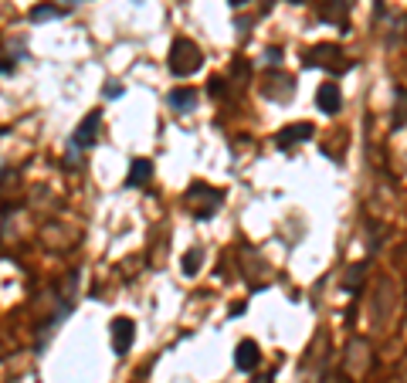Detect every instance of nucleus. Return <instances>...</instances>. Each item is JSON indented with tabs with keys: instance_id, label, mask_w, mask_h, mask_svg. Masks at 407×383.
I'll return each instance as SVG.
<instances>
[{
	"instance_id": "obj_1",
	"label": "nucleus",
	"mask_w": 407,
	"mask_h": 383,
	"mask_svg": "<svg viewBox=\"0 0 407 383\" xmlns=\"http://www.w3.org/2000/svg\"><path fill=\"white\" fill-rule=\"evenodd\" d=\"M201 65H203V58H201V51H197V45H194V41L180 38V41L170 48V72H173L177 78L194 75Z\"/></svg>"
},
{
	"instance_id": "obj_2",
	"label": "nucleus",
	"mask_w": 407,
	"mask_h": 383,
	"mask_svg": "<svg viewBox=\"0 0 407 383\" xmlns=\"http://www.w3.org/2000/svg\"><path fill=\"white\" fill-rule=\"evenodd\" d=\"M99 126H102V109H92L72 133V150H92L99 139Z\"/></svg>"
},
{
	"instance_id": "obj_3",
	"label": "nucleus",
	"mask_w": 407,
	"mask_h": 383,
	"mask_svg": "<svg viewBox=\"0 0 407 383\" xmlns=\"http://www.w3.org/2000/svg\"><path fill=\"white\" fill-rule=\"evenodd\" d=\"M262 363V350H258V343L255 339H241L235 350V367L241 370V373H251V370Z\"/></svg>"
},
{
	"instance_id": "obj_4",
	"label": "nucleus",
	"mask_w": 407,
	"mask_h": 383,
	"mask_svg": "<svg viewBox=\"0 0 407 383\" xmlns=\"http://www.w3.org/2000/svg\"><path fill=\"white\" fill-rule=\"evenodd\" d=\"M133 339H136V326H133V319H116L112 322V350L129 353Z\"/></svg>"
},
{
	"instance_id": "obj_5",
	"label": "nucleus",
	"mask_w": 407,
	"mask_h": 383,
	"mask_svg": "<svg viewBox=\"0 0 407 383\" xmlns=\"http://www.w3.org/2000/svg\"><path fill=\"white\" fill-rule=\"evenodd\" d=\"M316 102H319V109H323L326 116H336V112H340V106H343L340 85H336V82H326V85H319V92H316Z\"/></svg>"
},
{
	"instance_id": "obj_6",
	"label": "nucleus",
	"mask_w": 407,
	"mask_h": 383,
	"mask_svg": "<svg viewBox=\"0 0 407 383\" xmlns=\"http://www.w3.org/2000/svg\"><path fill=\"white\" fill-rule=\"evenodd\" d=\"M316 129L309 123H296V126H285L282 133H279V146H296V143H306V139H313Z\"/></svg>"
},
{
	"instance_id": "obj_7",
	"label": "nucleus",
	"mask_w": 407,
	"mask_h": 383,
	"mask_svg": "<svg viewBox=\"0 0 407 383\" xmlns=\"http://www.w3.org/2000/svg\"><path fill=\"white\" fill-rule=\"evenodd\" d=\"M150 180H153V163H150V160H133L129 177H126V187H129V190H136V187L150 184Z\"/></svg>"
},
{
	"instance_id": "obj_8",
	"label": "nucleus",
	"mask_w": 407,
	"mask_h": 383,
	"mask_svg": "<svg viewBox=\"0 0 407 383\" xmlns=\"http://www.w3.org/2000/svg\"><path fill=\"white\" fill-rule=\"evenodd\" d=\"M167 102H170V109H177V112H190V109L197 106V92H194V89H173V92L167 95Z\"/></svg>"
},
{
	"instance_id": "obj_9",
	"label": "nucleus",
	"mask_w": 407,
	"mask_h": 383,
	"mask_svg": "<svg viewBox=\"0 0 407 383\" xmlns=\"http://www.w3.org/2000/svg\"><path fill=\"white\" fill-rule=\"evenodd\" d=\"M55 17H65L62 7H51V4H38L31 11V21L34 24H41V21H55Z\"/></svg>"
},
{
	"instance_id": "obj_10",
	"label": "nucleus",
	"mask_w": 407,
	"mask_h": 383,
	"mask_svg": "<svg viewBox=\"0 0 407 383\" xmlns=\"http://www.w3.org/2000/svg\"><path fill=\"white\" fill-rule=\"evenodd\" d=\"M201 261H203V251L201 248H190L187 255H184V275H197Z\"/></svg>"
},
{
	"instance_id": "obj_11",
	"label": "nucleus",
	"mask_w": 407,
	"mask_h": 383,
	"mask_svg": "<svg viewBox=\"0 0 407 383\" xmlns=\"http://www.w3.org/2000/svg\"><path fill=\"white\" fill-rule=\"evenodd\" d=\"M265 62H268V65H279V62H282V51H279V48H268V51H265Z\"/></svg>"
},
{
	"instance_id": "obj_12",
	"label": "nucleus",
	"mask_w": 407,
	"mask_h": 383,
	"mask_svg": "<svg viewBox=\"0 0 407 383\" xmlns=\"http://www.w3.org/2000/svg\"><path fill=\"white\" fill-rule=\"evenodd\" d=\"M360 272H363V268H353V275L346 278V289H350V292H357V285H360Z\"/></svg>"
},
{
	"instance_id": "obj_13",
	"label": "nucleus",
	"mask_w": 407,
	"mask_h": 383,
	"mask_svg": "<svg viewBox=\"0 0 407 383\" xmlns=\"http://www.w3.org/2000/svg\"><path fill=\"white\" fill-rule=\"evenodd\" d=\"M119 95H123L119 85H106V99H119Z\"/></svg>"
},
{
	"instance_id": "obj_14",
	"label": "nucleus",
	"mask_w": 407,
	"mask_h": 383,
	"mask_svg": "<svg viewBox=\"0 0 407 383\" xmlns=\"http://www.w3.org/2000/svg\"><path fill=\"white\" fill-rule=\"evenodd\" d=\"M11 72H14V65H11V62H0V75H11Z\"/></svg>"
},
{
	"instance_id": "obj_15",
	"label": "nucleus",
	"mask_w": 407,
	"mask_h": 383,
	"mask_svg": "<svg viewBox=\"0 0 407 383\" xmlns=\"http://www.w3.org/2000/svg\"><path fill=\"white\" fill-rule=\"evenodd\" d=\"M228 4H231V7H245L248 0H228Z\"/></svg>"
},
{
	"instance_id": "obj_16",
	"label": "nucleus",
	"mask_w": 407,
	"mask_h": 383,
	"mask_svg": "<svg viewBox=\"0 0 407 383\" xmlns=\"http://www.w3.org/2000/svg\"><path fill=\"white\" fill-rule=\"evenodd\" d=\"M292 4H302V0H292Z\"/></svg>"
},
{
	"instance_id": "obj_17",
	"label": "nucleus",
	"mask_w": 407,
	"mask_h": 383,
	"mask_svg": "<svg viewBox=\"0 0 407 383\" xmlns=\"http://www.w3.org/2000/svg\"><path fill=\"white\" fill-rule=\"evenodd\" d=\"M265 383H272V380H265Z\"/></svg>"
}]
</instances>
